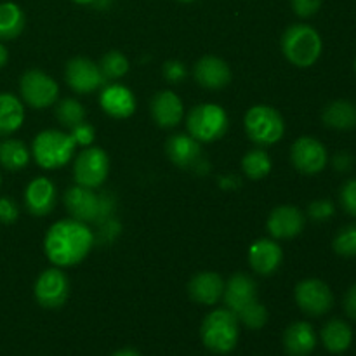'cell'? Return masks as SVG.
I'll return each instance as SVG.
<instances>
[{
  "instance_id": "obj_39",
  "label": "cell",
  "mask_w": 356,
  "mask_h": 356,
  "mask_svg": "<svg viewBox=\"0 0 356 356\" xmlns=\"http://www.w3.org/2000/svg\"><path fill=\"white\" fill-rule=\"evenodd\" d=\"M323 0H291L292 10L298 14L299 17H312L322 7Z\"/></svg>"
},
{
  "instance_id": "obj_37",
  "label": "cell",
  "mask_w": 356,
  "mask_h": 356,
  "mask_svg": "<svg viewBox=\"0 0 356 356\" xmlns=\"http://www.w3.org/2000/svg\"><path fill=\"white\" fill-rule=\"evenodd\" d=\"M162 73H163V76H165L167 82H170V83H181L188 76L186 66H184L181 61H176V59H172V61H167L165 65H163Z\"/></svg>"
},
{
  "instance_id": "obj_35",
  "label": "cell",
  "mask_w": 356,
  "mask_h": 356,
  "mask_svg": "<svg viewBox=\"0 0 356 356\" xmlns=\"http://www.w3.org/2000/svg\"><path fill=\"white\" fill-rule=\"evenodd\" d=\"M341 205L350 216L356 218V179H350L344 183L339 193Z\"/></svg>"
},
{
  "instance_id": "obj_42",
  "label": "cell",
  "mask_w": 356,
  "mask_h": 356,
  "mask_svg": "<svg viewBox=\"0 0 356 356\" xmlns=\"http://www.w3.org/2000/svg\"><path fill=\"white\" fill-rule=\"evenodd\" d=\"M7 61H9V52H7L6 45L0 44V70L7 65Z\"/></svg>"
},
{
  "instance_id": "obj_26",
  "label": "cell",
  "mask_w": 356,
  "mask_h": 356,
  "mask_svg": "<svg viewBox=\"0 0 356 356\" xmlns=\"http://www.w3.org/2000/svg\"><path fill=\"white\" fill-rule=\"evenodd\" d=\"M322 341L330 353H344L353 343V330L344 320L334 318L322 329Z\"/></svg>"
},
{
  "instance_id": "obj_41",
  "label": "cell",
  "mask_w": 356,
  "mask_h": 356,
  "mask_svg": "<svg viewBox=\"0 0 356 356\" xmlns=\"http://www.w3.org/2000/svg\"><path fill=\"white\" fill-rule=\"evenodd\" d=\"M344 312L351 320L356 322V284L348 289L346 298H344Z\"/></svg>"
},
{
  "instance_id": "obj_12",
  "label": "cell",
  "mask_w": 356,
  "mask_h": 356,
  "mask_svg": "<svg viewBox=\"0 0 356 356\" xmlns=\"http://www.w3.org/2000/svg\"><path fill=\"white\" fill-rule=\"evenodd\" d=\"M70 282L58 268H49L35 282L33 294L40 306L49 309L61 308L68 299Z\"/></svg>"
},
{
  "instance_id": "obj_30",
  "label": "cell",
  "mask_w": 356,
  "mask_h": 356,
  "mask_svg": "<svg viewBox=\"0 0 356 356\" xmlns=\"http://www.w3.org/2000/svg\"><path fill=\"white\" fill-rule=\"evenodd\" d=\"M56 118L63 127L73 129L86 120V108L82 106L80 101L66 97V99L59 101L58 106H56Z\"/></svg>"
},
{
  "instance_id": "obj_43",
  "label": "cell",
  "mask_w": 356,
  "mask_h": 356,
  "mask_svg": "<svg viewBox=\"0 0 356 356\" xmlns=\"http://www.w3.org/2000/svg\"><path fill=\"white\" fill-rule=\"evenodd\" d=\"M113 356H141V355H139L136 350H131V348H127V350H118L117 353H113Z\"/></svg>"
},
{
  "instance_id": "obj_34",
  "label": "cell",
  "mask_w": 356,
  "mask_h": 356,
  "mask_svg": "<svg viewBox=\"0 0 356 356\" xmlns=\"http://www.w3.org/2000/svg\"><path fill=\"white\" fill-rule=\"evenodd\" d=\"M334 212H336V205H334V202L327 200V198H320V200L312 202L308 205L309 219H313L316 222L329 221L334 216Z\"/></svg>"
},
{
  "instance_id": "obj_4",
  "label": "cell",
  "mask_w": 356,
  "mask_h": 356,
  "mask_svg": "<svg viewBox=\"0 0 356 356\" xmlns=\"http://www.w3.org/2000/svg\"><path fill=\"white\" fill-rule=\"evenodd\" d=\"M202 343L207 350L218 355H228L235 350L240 336V322L235 313L226 309H214L205 316L200 329Z\"/></svg>"
},
{
  "instance_id": "obj_1",
  "label": "cell",
  "mask_w": 356,
  "mask_h": 356,
  "mask_svg": "<svg viewBox=\"0 0 356 356\" xmlns=\"http://www.w3.org/2000/svg\"><path fill=\"white\" fill-rule=\"evenodd\" d=\"M94 245V233L86 222L61 219L47 229L44 238L45 256L54 266L70 268L82 263Z\"/></svg>"
},
{
  "instance_id": "obj_24",
  "label": "cell",
  "mask_w": 356,
  "mask_h": 356,
  "mask_svg": "<svg viewBox=\"0 0 356 356\" xmlns=\"http://www.w3.org/2000/svg\"><path fill=\"white\" fill-rule=\"evenodd\" d=\"M322 120L327 127L336 131H350L356 127V104L348 99H336L322 111Z\"/></svg>"
},
{
  "instance_id": "obj_21",
  "label": "cell",
  "mask_w": 356,
  "mask_h": 356,
  "mask_svg": "<svg viewBox=\"0 0 356 356\" xmlns=\"http://www.w3.org/2000/svg\"><path fill=\"white\" fill-rule=\"evenodd\" d=\"M183 101L172 90H160L152 99V117L162 129H172L183 120Z\"/></svg>"
},
{
  "instance_id": "obj_32",
  "label": "cell",
  "mask_w": 356,
  "mask_h": 356,
  "mask_svg": "<svg viewBox=\"0 0 356 356\" xmlns=\"http://www.w3.org/2000/svg\"><path fill=\"white\" fill-rule=\"evenodd\" d=\"M334 252L343 257H356V225H348L336 235L332 242Z\"/></svg>"
},
{
  "instance_id": "obj_36",
  "label": "cell",
  "mask_w": 356,
  "mask_h": 356,
  "mask_svg": "<svg viewBox=\"0 0 356 356\" xmlns=\"http://www.w3.org/2000/svg\"><path fill=\"white\" fill-rule=\"evenodd\" d=\"M70 136L73 138V141H75L76 146H90L94 143V138H96V131H94V127L90 124H87L86 120L82 122V124L75 125L73 129H70Z\"/></svg>"
},
{
  "instance_id": "obj_31",
  "label": "cell",
  "mask_w": 356,
  "mask_h": 356,
  "mask_svg": "<svg viewBox=\"0 0 356 356\" xmlns=\"http://www.w3.org/2000/svg\"><path fill=\"white\" fill-rule=\"evenodd\" d=\"M99 70L106 82H113L129 72V61L120 51H110L101 58Z\"/></svg>"
},
{
  "instance_id": "obj_44",
  "label": "cell",
  "mask_w": 356,
  "mask_h": 356,
  "mask_svg": "<svg viewBox=\"0 0 356 356\" xmlns=\"http://www.w3.org/2000/svg\"><path fill=\"white\" fill-rule=\"evenodd\" d=\"M73 2L82 3V6H89V3H94V2H96V0H73Z\"/></svg>"
},
{
  "instance_id": "obj_46",
  "label": "cell",
  "mask_w": 356,
  "mask_h": 356,
  "mask_svg": "<svg viewBox=\"0 0 356 356\" xmlns=\"http://www.w3.org/2000/svg\"><path fill=\"white\" fill-rule=\"evenodd\" d=\"M355 72H356V59H355Z\"/></svg>"
},
{
  "instance_id": "obj_16",
  "label": "cell",
  "mask_w": 356,
  "mask_h": 356,
  "mask_svg": "<svg viewBox=\"0 0 356 356\" xmlns=\"http://www.w3.org/2000/svg\"><path fill=\"white\" fill-rule=\"evenodd\" d=\"M284 261V252L275 240L259 238L249 247L250 268L261 277H270Z\"/></svg>"
},
{
  "instance_id": "obj_6",
  "label": "cell",
  "mask_w": 356,
  "mask_h": 356,
  "mask_svg": "<svg viewBox=\"0 0 356 356\" xmlns=\"http://www.w3.org/2000/svg\"><path fill=\"white\" fill-rule=\"evenodd\" d=\"M245 131L250 141L257 146H271L280 141L285 134L284 117L268 104H256L245 113Z\"/></svg>"
},
{
  "instance_id": "obj_9",
  "label": "cell",
  "mask_w": 356,
  "mask_h": 356,
  "mask_svg": "<svg viewBox=\"0 0 356 356\" xmlns=\"http://www.w3.org/2000/svg\"><path fill=\"white\" fill-rule=\"evenodd\" d=\"M110 172V159L106 152L97 146H87L80 152L73 165V176L75 183L86 188H99L106 181Z\"/></svg>"
},
{
  "instance_id": "obj_33",
  "label": "cell",
  "mask_w": 356,
  "mask_h": 356,
  "mask_svg": "<svg viewBox=\"0 0 356 356\" xmlns=\"http://www.w3.org/2000/svg\"><path fill=\"white\" fill-rule=\"evenodd\" d=\"M236 318H238V322L243 323L247 329L257 330L261 329V327L266 325L268 309L264 308V305H261V302H256V305H252L250 308H247L245 312L240 313Z\"/></svg>"
},
{
  "instance_id": "obj_13",
  "label": "cell",
  "mask_w": 356,
  "mask_h": 356,
  "mask_svg": "<svg viewBox=\"0 0 356 356\" xmlns=\"http://www.w3.org/2000/svg\"><path fill=\"white\" fill-rule=\"evenodd\" d=\"M66 82L75 92L90 94L106 83L99 65L87 58H73L66 65Z\"/></svg>"
},
{
  "instance_id": "obj_10",
  "label": "cell",
  "mask_w": 356,
  "mask_h": 356,
  "mask_svg": "<svg viewBox=\"0 0 356 356\" xmlns=\"http://www.w3.org/2000/svg\"><path fill=\"white\" fill-rule=\"evenodd\" d=\"M291 162L301 174L315 176L327 167L329 153L318 139L312 138V136H302V138L296 139L292 145Z\"/></svg>"
},
{
  "instance_id": "obj_38",
  "label": "cell",
  "mask_w": 356,
  "mask_h": 356,
  "mask_svg": "<svg viewBox=\"0 0 356 356\" xmlns=\"http://www.w3.org/2000/svg\"><path fill=\"white\" fill-rule=\"evenodd\" d=\"M19 218V207L16 202L9 197H0V222L2 225H13Z\"/></svg>"
},
{
  "instance_id": "obj_45",
  "label": "cell",
  "mask_w": 356,
  "mask_h": 356,
  "mask_svg": "<svg viewBox=\"0 0 356 356\" xmlns=\"http://www.w3.org/2000/svg\"><path fill=\"white\" fill-rule=\"evenodd\" d=\"M179 2H184V3H188V2H193V0H179Z\"/></svg>"
},
{
  "instance_id": "obj_25",
  "label": "cell",
  "mask_w": 356,
  "mask_h": 356,
  "mask_svg": "<svg viewBox=\"0 0 356 356\" xmlns=\"http://www.w3.org/2000/svg\"><path fill=\"white\" fill-rule=\"evenodd\" d=\"M24 122V106L10 92H0V138L14 134Z\"/></svg>"
},
{
  "instance_id": "obj_27",
  "label": "cell",
  "mask_w": 356,
  "mask_h": 356,
  "mask_svg": "<svg viewBox=\"0 0 356 356\" xmlns=\"http://www.w3.org/2000/svg\"><path fill=\"white\" fill-rule=\"evenodd\" d=\"M24 30V13L17 3H0V40H14Z\"/></svg>"
},
{
  "instance_id": "obj_3",
  "label": "cell",
  "mask_w": 356,
  "mask_h": 356,
  "mask_svg": "<svg viewBox=\"0 0 356 356\" xmlns=\"http://www.w3.org/2000/svg\"><path fill=\"white\" fill-rule=\"evenodd\" d=\"M323 42L318 31L309 24H292L282 35V52L291 65L309 68L322 56Z\"/></svg>"
},
{
  "instance_id": "obj_11",
  "label": "cell",
  "mask_w": 356,
  "mask_h": 356,
  "mask_svg": "<svg viewBox=\"0 0 356 356\" xmlns=\"http://www.w3.org/2000/svg\"><path fill=\"white\" fill-rule=\"evenodd\" d=\"M296 302L309 316H322L334 306V294L325 282L306 278L296 285Z\"/></svg>"
},
{
  "instance_id": "obj_17",
  "label": "cell",
  "mask_w": 356,
  "mask_h": 356,
  "mask_svg": "<svg viewBox=\"0 0 356 356\" xmlns=\"http://www.w3.org/2000/svg\"><path fill=\"white\" fill-rule=\"evenodd\" d=\"M193 75L198 86L211 90L222 89L232 82V70H229L228 63L218 56H204L202 59H198Z\"/></svg>"
},
{
  "instance_id": "obj_22",
  "label": "cell",
  "mask_w": 356,
  "mask_h": 356,
  "mask_svg": "<svg viewBox=\"0 0 356 356\" xmlns=\"http://www.w3.org/2000/svg\"><path fill=\"white\" fill-rule=\"evenodd\" d=\"M225 282L216 271H200L188 284V294L198 305L212 306L222 298Z\"/></svg>"
},
{
  "instance_id": "obj_40",
  "label": "cell",
  "mask_w": 356,
  "mask_h": 356,
  "mask_svg": "<svg viewBox=\"0 0 356 356\" xmlns=\"http://www.w3.org/2000/svg\"><path fill=\"white\" fill-rule=\"evenodd\" d=\"M355 165V159L346 152L337 153L332 159V167L337 170V172H350Z\"/></svg>"
},
{
  "instance_id": "obj_29",
  "label": "cell",
  "mask_w": 356,
  "mask_h": 356,
  "mask_svg": "<svg viewBox=\"0 0 356 356\" xmlns=\"http://www.w3.org/2000/svg\"><path fill=\"white\" fill-rule=\"evenodd\" d=\"M242 170L249 179H264L271 172V159L263 148H254L247 152L242 159Z\"/></svg>"
},
{
  "instance_id": "obj_47",
  "label": "cell",
  "mask_w": 356,
  "mask_h": 356,
  "mask_svg": "<svg viewBox=\"0 0 356 356\" xmlns=\"http://www.w3.org/2000/svg\"><path fill=\"white\" fill-rule=\"evenodd\" d=\"M0 184H2V177H0Z\"/></svg>"
},
{
  "instance_id": "obj_14",
  "label": "cell",
  "mask_w": 356,
  "mask_h": 356,
  "mask_svg": "<svg viewBox=\"0 0 356 356\" xmlns=\"http://www.w3.org/2000/svg\"><path fill=\"white\" fill-rule=\"evenodd\" d=\"M222 298H225L226 308L238 316L247 308L259 302V299H257V284L249 275L235 273L225 284Z\"/></svg>"
},
{
  "instance_id": "obj_7",
  "label": "cell",
  "mask_w": 356,
  "mask_h": 356,
  "mask_svg": "<svg viewBox=\"0 0 356 356\" xmlns=\"http://www.w3.org/2000/svg\"><path fill=\"white\" fill-rule=\"evenodd\" d=\"M228 115L219 104L204 103L191 108L186 117V127L190 136L200 143H212L221 139L228 131Z\"/></svg>"
},
{
  "instance_id": "obj_19",
  "label": "cell",
  "mask_w": 356,
  "mask_h": 356,
  "mask_svg": "<svg viewBox=\"0 0 356 356\" xmlns=\"http://www.w3.org/2000/svg\"><path fill=\"white\" fill-rule=\"evenodd\" d=\"M24 205L33 216H47L56 207V186L47 177H35L24 190Z\"/></svg>"
},
{
  "instance_id": "obj_15",
  "label": "cell",
  "mask_w": 356,
  "mask_h": 356,
  "mask_svg": "<svg viewBox=\"0 0 356 356\" xmlns=\"http://www.w3.org/2000/svg\"><path fill=\"white\" fill-rule=\"evenodd\" d=\"M306 225V218L296 205H280L273 209L268 218V232L273 238L291 240L302 233Z\"/></svg>"
},
{
  "instance_id": "obj_20",
  "label": "cell",
  "mask_w": 356,
  "mask_h": 356,
  "mask_svg": "<svg viewBox=\"0 0 356 356\" xmlns=\"http://www.w3.org/2000/svg\"><path fill=\"white\" fill-rule=\"evenodd\" d=\"M99 104L106 115L113 118H129L136 111V97L125 86L108 83L101 90Z\"/></svg>"
},
{
  "instance_id": "obj_2",
  "label": "cell",
  "mask_w": 356,
  "mask_h": 356,
  "mask_svg": "<svg viewBox=\"0 0 356 356\" xmlns=\"http://www.w3.org/2000/svg\"><path fill=\"white\" fill-rule=\"evenodd\" d=\"M65 207L76 221L101 225L113 218L115 198L110 193L97 195L92 188L75 184L65 193Z\"/></svg>"
},
{
  "instance_id": "obj_5",
  "label": "cell",
  "mask_w": 356,
  "mask_h": 356,
  "mask_svg": "<svg viewBox=\"0 0 356 356\" xmlns=\"http://www.w3.org/2000/svg\"><path fill=\"white\" fill-rule=\"evenodd\" d=\"M75 141L63 131L47 129L37 134L31 145V155L42 169H59L72 160L75 153Z\"/></svg>"
},
{
  "instance_id": "obj_18",
  "label": "cell",
  "mask_w": 356,
  "mask_h": 356,
  "mask_svg": "<svg viewBox=\"0 0 356 356\" xmlns=\"http://www.w3.org/2000/svg\"><path fill=\"white\" fill-rule=\"evenodd\" d=\"M165 153L174 165L181 169H193L202 163L200 141L190 134H174L167 139Z\"/></svg>"
},
{
  "instance_id": "obj_23",
  "label": "cell",
  "mask_w": 356,
  "mask_h": 356,
  "mask_svg": "<svg viewBox=\"0 0 356 356\" xmlns=\"http://www.w3.org/2000/svg\"><path fill=\"white\" fill-rule=\"evenodd\" d=\"M284 348L291 356H308L316 348V332L308 322H296L284 334Z\"/></svg>"
},
{
  "instance_id": "obj_8",
  "label": "cell",
  "mask_w": 356,
  "mask_h": 356,
  "mask_svg": "<svg viewBox=\"0 0 356 356\" xmlns=\"http://www.w3.org/2000/svg\"><path fill=\"white\" fill-rule=\"evenodd\" d=\"M19 92L28 106L35 110H45L58 99L59 86L51 75L42 70H28L21 75Z\"/></svg>"
},
{
  "instance_id": "obj_28",
  "label": "cell",
  "mask_w": 356,
  "mask_h": 356,
  "mask_svg": "<svg viewBox=\"0 0 356 356\" xmlns=\"http://www.w3.org/2000/svg\"><path fill=\"white\" fill-rule=\"evenodd\" d=\"M30 163V149L19 139L0 141V165L7 170H21Z\"/></svg>"
}]
</instances>
